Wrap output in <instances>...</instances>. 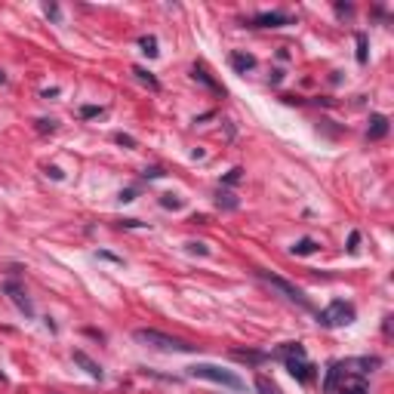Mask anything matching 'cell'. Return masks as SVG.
<instances>
[{
  "label": "cell",
  "instance_id": "cell-1",
  "mask_svg": "<svg viewBox=\"0 0 394 394\" xmlns=\"http://www.w3.org/2000/svg\"><path fill=\"white\" fill-rule=\"evenodd\" d=\"M133 339H136L139 345L154 348V351H163V354H194V351H197V345H191V342H185V339L166 336V333H160V330H145V327L136 330Z\"/></svg>",
  "mask_w": 394,
  "mask_h": 394
},
{
  "label": "cell",
  "instance_id": "cell-2",
  "mask_svg": "<svg viewBox=\"0 0 394 394\" xmlns=\"http://www.w3.org/2000/svg\"><path fill=\"white\" fill-rule=\"evenodd\" d=\"M188 376H191V379H207V382L225 385V388H231V391H243V388H247L237 373L222 370V367H216V364H194V367H188Z\"/></svg>",
  "mask_w": 394,
  "mask_h": 394
},
{
  "label": "cell",
  "instance_id": "cell-3",
  "mask_svg": "<svg viewBox=\"0 0 394 394\" xmlns=\"http://www.w3.org/2000/svg\"><path fill=\"white\" fill-rule=\"evenodd\" d=\"M354 317H358V311L345 299H333L324 311H317V324L321 327H348V324H354Z\"/></svg>",
  "mask_w": 394,
  "mask_h": 394
},
{
  "label": "cell",
  "instance_id": "cell-4",
  "mask_svg": "<svg viewBox=\"0 0 394 394\" xmlns=\"http://www.w3.org/2000/svg\"><path fill=\"white\" fill-rule=\"evenodd\" d=\"M256 277L259 280H265L271 290H277L284 299H290V302H296L299 308H311V302H308V296L299 290V287H293L290 280H284V277H277V274H271V271H256Z\"/></svg>",
  "mask_w": 394,
  "mask_h": 394
},
{
  "label": "cell",
  "instance_id": "cell-5",
  "mask_svg": "<svg viewBox=\"0 0 394 394\" xmlns=\"http://www.w3.org/2000/svg\"><path fill=\"white\" fill-rule=\"evenodd\" d=\"M3 293L9 296V302H12L25 317H34V305H31V299H28V293H25V287H22L18 280H6V284H3Z\"/></svg>",
  "mask_w": 394,
  "mask_h": 394
},
{
  "label": "cell",
  "instance_id": "cell-6",
  "mask_svg": "<svg viewBox=\"0 0 394 394\" xmlns=\"http://www.w3.org/2000/svg\"><path fill=\"white\" fill-rule=\"evenodd\" d=\"M284 25H293V15L280 12V9H271V12H256L250 18V28H284Z\"/></svg>",
  "mask_w": 394,
  "mask_h": 394
},
{
  "label": "cell",
  "instance_id": "cell-7",
  "mask_svg": "<svg viewBox=\"0 0 394 394\" xmlns=\"http://www.w3.org/2000/svg\"><path fill=\"white\" fill-rule=\"evenodd\" d=\"M284 364H287L293 379H299V382H311L314 379V364H308L305 358H284Z\"/></svg>",
  "mask_w": 394,
  "mask_h": 394
},
{
  "label": "cell",
  "instance_id": "cell-8",
  "mask_svg": "<svg viewBox=\"0 0 394 394\" xmlns=\"http://www.w3.org/2000/svg\"><path fill=\"white\" fill-rule=\"evenodd\" d=\"M74 364H77V367H80L89 379H99V382H102V376H105V373H102V367H99V364H96L86 351H74Z\"/></svg>",
  "mask_w": 394,
  "mask_h": 394
},
{
  "label": "cell",
  "instance_id": "cell-9",
  "mask_svg": "<svg viewBox=\"0 0 394 394\" xmlns=\"http://www.w3.org/2000/svg\"><path fill=\"white\" fill-rule=\"evenodd\" d=\"M228 62H231V68H234L237 74H247V71L256 68V55H253V52H237V49H234V52L228 55Z\"/></svg>",
  "mask_w": 394,
  "mask_h": 394
},
{
  "label": "cell",
  "instance_id": "cell-10",
  "mask_svg": "<svg viewBox=\"0 0 394 394\" xmlns=\"http://www.w3.org/2000/svg\"><path fill=\"white\" fill-rule=\"evenodd\" d=\"M367 136H370L373 142L385 139V136H388V117H385V114H373V117H370V129H367Z\"/></svg>",
  "mask_w": 394,
  "mask_h": 394
},
{
  "label": "cell",
  "instance_id": "cell-11",
  "mask_svg": "<svg viewBox=\"0 0 394 394\" xmlns=\"http://www.w3.org/2000/svg\"><path fill=\"white\" fill-rule=\"evenodd\" d=\"M191 77H194V80H200V83H203L207 89H213V92H219V96H225V86H222V83H216V80H213V77L207 74V68H200V65H194V68H191Z\"/></svg>",
  "mask_w": 394,
  "mask_h": 394
},
{
  "label": "cell",
  "instance_id": "cell-12",
  "mask_svg": "<svg viewBox=\"0 0 394 394\" xmlns=\"http://www.w3.org/2000/svg\"><path fill=\"white\" fill-rule=\"evenodd\" d=\"M339 379H342V361H333L330 370H327V379H324V391L333 394L339 388Z\"/></svg>",
  "mask_w": 394,
  "mask_h": 394
},
{
  "label": "cell",
  "instance_id": "cell-13",
  "mask_svg": "<svg viewBox=\"0 0 394 394\" xmlns=\"http://www.w3.org/2000/svg\"><path fill=\"white\" fill-rule=\"evenodd\" d=\"M133 74H136V80H139V83H145L148 89H154V92L160 89V80H157V77H154L151 71H145L142 65H136V68H133Z\"/></svg>",
  "mask_w": 394,
  "mask_h": 394
},
{
  "label": "cell",
  "instance_id": "cell-14",
  "mask_svg": "<svg viewBox=\"0 0 394 394\" xmlns=\"http://www.w3.org/2000/svg\"><path fill=\"white\" fill-rule=\"evenodd\" d=\"M290 253H293V256H311V253H317V240L302 237V240H296V243L290 247Z\"/></svg>",
  "mask_w": 394,
  "mask_h": 394
},
{
  "label": "cell",
  "instance_id": "cell-15",
  "mask_svg": "<svg viewBox=\"0 0 394 394\" xmlns=\"http://www.w3.org/2000/svg\"><path fill=\"white\" fill-rule=\"evenodd\" d=\"M231 358L247 361V364H262V361H268L271 354H265V351H240V348H234V351H231Z\"/></svg>",
  "mask_w": 394,
  "mask_h": 394
},
{
  "label": "cell",
  "instance_id": "cell-16",
  "mask_svg": "<svg viewBox=\"0 0 394 394\" xmlns=\"http://www.w3.org/2000/svg\"><path fill=\"white\" fill-rule=\"evenodd\" d=\"M354 40H358V65H367V59H370V40H367V34L364 31H358L354 34Z\"/></svg>",
  "mask_w": 394,
  "mask_h": 394
},
{
  "label": "cell",
  "instance_id": "cell-17",
  "mask_svg": "<svg viewBox=\"0 0 394 394\" xmlns=\"http://www.w3.org/2000/svg\"><path fill=\"white\" fill-rule=\"evenodd\" d=\"M139 46H142V52H145L148 59H154V55H157V37L145 34V37H139Z\"/></svg>",
  "mask_w": 394,
  "mask_h": 394
},
{
  "label": "cell",
  "instance_id": "cell-18",
  "mask_svg": "<svg viewBox=\"0 0 394 394\" xmlns=\"http://www.w3.org/2000/svg\"><path fill=\"white\" fill-rule=\"evenodd\" d=\"M160 207H163V210H182V197H176V194H163V197H160Z\"/></svg>",
  "mask_w": 394,
  "mask_h": 394
},
{
  "label": "cell",
  "instance_id": "cell-19",
  "mask_svg": "<svg viewBox=\"0 0 394 394\" xmlns=\"http://www.w3.org/2000/svg\"><path fill=\"white\" fill-rule=\"evenodd\" d=\"M256 391L259 394H277V388H274L265 376H256Z\"/></svg>",
  "mask_w": 394,
  "mask_h": 394
},
{
  "label": "cell",
  "instance_id": "cell-20",
  "mask_svg": "<svg viewBox=\"0 0 394 394\" xmlns=\"http://www.w3.org/2000/svg\"><path fill=\"white\" fill-rule=\"evenodd\" d=\"M99 114H105V108H99V105H83L80 108V117H99Z\"/></svg>",
  "mask_w": 394,
  "mask_h": 394
},
{
  "label": "cell",
  "instance_id": "cell-21",
  "mask_svg": "<svg viewBox=\"0 0 394 394\" xmlns=\"http://www.w3.org/2000/svg\"><path fill=\"white\" fill-rule=\"evenodd\" d=\"M114 142H117V145H123V148H136V139H133V136H126V133H114Z\"/></svg>",
  "mask_w": 394,
  "mask_h": 394
},
{
  "label": "cell",
  "instance_id": "cell-22",
  "mask_svg": "<svg viewBox=\"0 0 394 394\" xmlns=\"http://www.w3.org/2000/svg\"><path fill=\"white\" fill-rule=\"evenodd\" d=\"M240 176H243V170H240V166H234V170L222 179V185H237V182H240Z\"/></svg>",
  "mask_w": 394,
  "mask_h": 394
},
{
  "label": "cell",
  "instance_id": "cell-23",
  "mask_svg": "<svg viewBox=\"0 0 394 394\" xmlns=\"http://www.w3.org/2000/svg\"><path fill=\"white\" fill-rule=\"evenodd\" d=\"M219 207H225V210H237V200H234V194H219V200H216Z\"/></svg>",
  "mask_w": 394,
  "mask_h": 394
},
{
  "label": "cell",
  "instance_id": "cell-24",
  "mask_svg": "<svg viewBox=\"0 0 394 394\" xmlns=\"http://www.w3.org/2000/svg\"><path fill=\"white\" fill-rule=\"evenodd\" d=\"M185 247H188V253H200V256H207V253H210V247H207V243H197V240H188Z\"/></svg>",
  "mask_w": 394,
  "mask_h": 394
},
{
  "label": "cell",
  "instance_id": "cell-25",
  "mask_svg": "<svg viewBox=\"0 0 394 394\" xmlns=\"http://www.w3.org/2000/svg\"><path fill=\"white\" fill-rule=\"evenodd\" d=\"M358 247H361V231H351L348 234V253H358Z\"/></svg>",
  "mask_w": 394,
  "mask_h": 394
},
{
  "label": "cell",
  "instance_id": "cell-26",
  "mask_svg": "<svg viewBox=\"0 0 394 394\" xmlns=\"http://www.w3.org/2000/svg\"><path fill=\"white\" fill-rule=\"evenodd\" d=\"M37 129H40V133L49 129V133H52V129H55V120H46V117H43V120H37Z\"/></svg>",
  "mask_w": 394,
  "mask_h": 394
},
{
  "label": "cell",
  "instance_id": "cell-27",
  "mask_svg": "<svg viewBox=\"0 0 394 394\" xmlns=\"http://www.w3.org/2000/svg\"><path fill=\"white\" fill-rule=\"evenodd\" d=\"M160 176H163L160 166H145V179H160Z\"/></svg>",
  "mask_w": 394,
  "mask_h": 394
},
{
  "label": "cell",
  "instance_id": "cell-28",
  "mask_svg": "<svg viewBox=\"0 0 394 394\" xmlns=\"http://www.w3.org/2000/svg\"><path fill=\"white\" fill-rule=\"evenodd\" d=\"M336 12H339V15H351L354 6H351V3H336Z\"/></svg>",
  "mask_w": 394,
  "mask_h": 394
},
{
  "label": "cell",
  "instance_id": "cell-29",
  "mask_svg": "<svg viewBox=\"0 0 394 394\" xmlns=\"http://www.w3.org/2000/svg\"><path fill=\"white\" fill-rule=\"evenodd\" d=\"M43 12H46L49 18H59V6H55V3H46V6H43Z\"/></svg>",
  "mask_w": 394,
  "mask_h": 394
},
{
  "label": "cell",
  "instance_id": "cell-30",
  "mask_svg": "<svg viewBox=\"0 0 394 394\" xmlns=\"http://www.w3.org/2000/svg\"><path fill=\"white\" fill-rule=\"evenodd\" d=\"M120 200H123V203L136 200V188H126V191H120Z\"/></svg>",
  "mask_w": 394,
  "mask_h": 394
},
{
  "label": "cell",
  "instance_id": "cell-31",
  "mask_svg": "<svg viewBox=\"0 0 394 394\" xmlns=\"http://www.w3.org/2000/svg\"><path fill=\"white\" fill-rule=\"evenodd\" d=\"M46 173H49V176H52V179H55V182H62V179H65V173H62V170H59V166H49V170H46Z\"/></svg>",
  "mask_w": 394,
  "mask_h": 394
},
{
  "label": "cell",
  "instance_id": "cell-32",
  "mask_svg": "<svg viewBox=\"0 0 394 394\" xmlns=\"http://www.w3.org/2000/svg\"><path fill=\"white\" fill-rule=\"evenodd\" d=\"M120 225H123V228H145V222H136V219H123Z\"/></svg>",
  "mask_w": 394,
  "mask_h": 394
},
{
  "label": "cell",
  "instance_id": "cell-33",
  "mask_svg": "<svg viewBox=\"0 0 394 394\" xmlns=\"http://www.w3.org/2000/svg\"><path fill=\"white\" fill-rule=\"evenodd\" d=\"M0 83H6V74H3V71H0Z\"/></svg>",
  "mask_w": 394,
  "mask_h": 394
},
{
  "label": "cell",
  "instance_id": "cell-34",
  "mask_svg": "<svg viewBox=\"0 0 394 394\" xmlns=\"http://www.w3.org/2000/svg\"><path fill=\"white\" fill-rule=\"evenodd\" d=\"M49 394H55V391H49Z\"/></svg>",
  "mask_w": 394,
  "mask_h": 394
}]
</instances>
